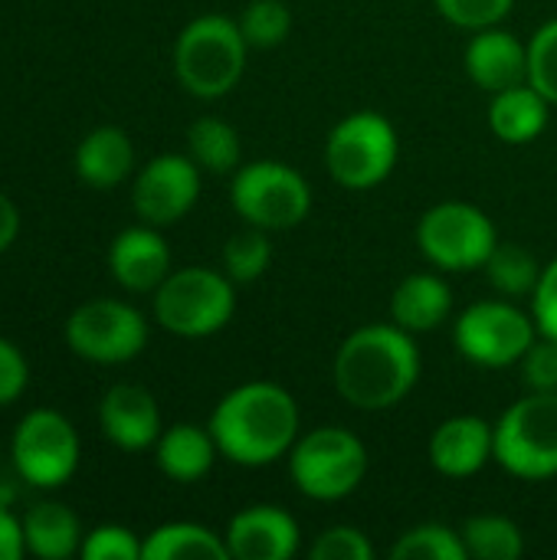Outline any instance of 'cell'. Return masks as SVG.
I'll return each mask as SVG.
<instances>
[{
  "label": "cell",
  "mask_w": 557,
  "mask_h": 560,
  "mask_svg": "<svg viewBox=\"0 0 557 560\" xmlns=\"http://www.w3.org/2000/svg\"><path fill=\"white\" fill-rule=\"evenodd\" d=\"M420 351L410 331L397 322H374L355 328L332 364L335 390L355 410L381 413L410 397L420 381Z\"/></svg>",
  "instance_id": "6da1fadb"
},
{
  "label": "cell",
  "mask_w": 557,
  "mask_h": 560,
  "mask_svg": "<svg viewBox=\"0 0 557 560\" xmlns=\"http://www.w3.org/2000/svg\"><path fill=\"white\" fill-rule=\"evenodd\" d=\"M207 427L217 440L220 456L243 469H259L286 459L302 436L295 397L272 381H246L223 394Z\"/></svg>",
  "instance_id": "7a4b0ae2"
},
{
  "label": "cell",
  "mask_w": 557,
  "mask_h": 560,
  "mask_svg": "<svg viewBox=\"0 0 557 560\" xmlns=\"http://www.w3.org/2000/svg\"><path fill=\"white\" fill-rule=\"evenodd\" d=\"M250 43L240 20L223 13H204L190 20L174 39V75L194 98L230 95L246 72Z\"/></svg>",
  "instance_id": "3957f363"
},
{
  "label": "cell",
  "mask_w": 557,
  "mask_h": 560,
  "mask_svg": "<svg viewBox=\"0 0 557 560\" xmlns=\"http://www.w3.org/2000/svg\"><path fill=\"white\" fill-rule=\"evenodd\" d=\"M151 295L154 322L177 338H210L223 331L236 312V282L210 266L171 269Z\"/></svg>",
  "instance_id": "277c9868"
},
{
  "label": "cell",
  "mask_w": 557,
  "mask_h": 560,
  "mask_svg": "<svg viewBox=\"0 0 557 560\" xmlns=\"http://www.w3.org/2000/svg\"><path fill=\"white\" fill-rule=\"evenodd\" d=\"M289 476L312 502H338L361 489L371 456L361 436L345 427H318L289 450Z\"/></svg>",
  "instance_id": "5b68a950"
},
{
  "label": "cell",
  "mask_w": 557,
  "mask_h": 560,
  "mask_svg": "<svg viewBox=\"0 0 557 560\" xmlns=\"http://www.w3.org/2000/svg\"><path fill=\"white\" fill-rule=\"evenodd\" d=\"M401 158V138L387 115L351 112L325 138V167L345 190H371L391 177Z\"/></svg>",
  "instance_id": "8992f818"
},
{
  "label": "cell",
  "mask_w": 557,
  "mask_h": 560,
  "mask_svg": "<svg viewBox=\"0 0 557 560\" xmlns=\"http://www.w3.org/2000/svg\"><path fill=\"white\" fill-rule=\"evenodd\" d=\"M230 203L246 226L279 233L299 226L309 217L312 187L286 161H253L233 171Z\"/></svg>",
  "instance_id": "52a82bcc"
},
{
  "label": "cell",
  "mask_w": 557,
  "mask_h": 560,
  "mask_svg": "<svg viewBox=\"0 0 557 560\" xmlns=\"http://www.w3.org/2000/svg\"><path fill=\"white\" fill-rule=\"evenodd\" d=\"M496 463L525 482L557 476V390L519 397L496 423Z\"/></svg>",
  "instance_id": "ba28073f"
},
{
  "label": "cell",
  "mask_w": 557,
  "mask_h": 560,
  "mask_svg": "<svg viewBox=\"0 0 557 560\" xmlns=\"http://www.w3.org/2000/svg\"><path fill=\"white\" fill-rule=\"evenodd\" d=\"M538 338V325L532 312L519 308L512 299H483L460 312L453 325V345L463 361L499 371L515 368L522 354Z\"/></svg>",
  "instance_id": "9c48e42d"
},
{
  "label": "cell",
  "mask_w": 557,
  "mask_h": 560,
  "mask_svg": "<svg viewBox=\"0 0 557 560\" xmlns=\"http://www.w3.org/2000/svg\"><path fill=\"white\" fill-rule=\"evenodd\" d=\"M496 243L499 233L489 213L466 200L437 203L417 223V249L440 272L483 269Z\"/></svg>",
  "instance_id": "30bf717a"
},
{
  "label": "cell",
  "mask_w": 557,
  "mask_h": 560,
  "mask_svg": "<svg viewBox=\"0 0 557 560\" xmlns=\"http://www.w3.org/2000/svg\"><path fill=\"white\" fill-rule=\"evenodd\" d=\"M66 345L76 358L92 364H128L148 345L144 315L118 299H92L66 322Z\"/></svg>",
  "instance_id": "8fae6325"
},
{
  "label": "cell",
  "mask_w": 557,
  "mask_h": 560,
  "mask_svg": "<svg viewBox=\"0 0 557 560\" xmlns=\"http://www.w3.org/2000/svg\"><path fill=\"white\" fill-rule=\"evenodd\" d=\"M79 433L59 410H30L13 440L10 459L16 476L33 489H59L79 469Z\"/></svg>",
  "instance_id": "7c38bea8"
},
{
  "label": "cell",
  "mask_w": 557,
  "mask_h": 560,
  "mask_svg": "<svg viewBox=\"0 0 557 560\" xmlns=\"http://www.w3.org/2000/svg\"><path fill=\"white\" fill-rule=\"evenodd\" d=\"M200 197V167L190 154H158L151 158L131 187V207L141 223L174 226L184 220Z\"/></svg>",
  "instance_id": "4fadbf2b"
},
{
  "label": "cell",
  "mask_w": 557,
  "mask_h": 560,
  "mask_svg": "<svg viewBox=\"0 0 557 560\" xmlns=\"http://www.w3.org/2000/svg\"><path fill=\"white\" fill-rule=\"evenodd\" d=\"M223 538L236 560H289L302 548L299 522L282 505H246L230 518Z\"/></svg>",
  "instance_id": "5bb4252c"
},
{
  "label": "cell",
  "mask_w": 557,
  "mask_h": 560,
  "mask_svg": "<svg viewBox=\"0 0 557 560\" xmlns=\"http://www.w3.org/2000/svg\"><path fill=\"white\" fill-rule=\"evenodd\" d=\"M496 463V427L483 417L460 413L443 420L430 436V466L446 479H469Z\"/></svg>",
  "instance_id": "9a60e30c"
},
{
  "label": "cell",
  "mask_w": 557,
  "mask_h": 560,
  "mask_svg": "<svg viewBox=\"0 0 557 560\" xmlns=\"http://www.w3.org/2000/svg\"><path fill=\"white\" fill-rule=\"evenodd\" d=\"M98 427L105 440L125 453H141L158 443L161 430V410L151 390L138 384H115L105 390L98 404Z\"/></svg>",
  "instance_id": "2e32d148"
},
{
  "label": "cell",
  "mask_w": 557,
  "mask_h": 560,
  "mask_svg": "<svg viewBox=\"0 0 557 560\" xmlns=\"http://www.w3.org/2000/svg\"><path fill=\"white\" fill-rule=\"evenodd\" d=\"M108 272L125 292H154L171 276V249L161 226L121 230L108 246Z\"/></svg>",
  "instance_id": "e0dca14e"
},
{
  "label": "cell",
  "mask_w": 557,
  "mask_h": 560,
  "mask_svg": "<svg viewBox=\"0 0 557 560\" xmlns=\"http://www.w3.org/2000/svg\"><path fill=\"white\" fill-rule=\"evenodd\" d=\"M466 75L483 92H502L519 82H529V43L502 26L476 30L463 52Z\"/></svg>",
  "instance_id": "ac0fdd59"
},
{
  "label": "cell",
  "mask_w": 557,
  "mask_h": 560,
  "mask_svg": "<svg viewBox=\"0 0 557 560\" xmlns=\"http://www.w3.org/2000/svg\"><path fill=\"white\" fill-rule=\"evenodd\" d=\"M453 312V289L440 272H414L391 295V322L410 335L437 331Z\"/></svg>",
  "instance_id": "d6986e66"
},
{
  "label": "cell",
  "mask_w": 557,
  "mask_h": 560,
  "mask_svg": "<svg viewBox=\"0 0 557 560\" xmlns=\"http://www.w3.org/2000/svg\"><path fill=\"white\" fill-rule=\"evenodd\" d=\"M131 171H135V144L115 125L92 128L76 148V174L85 187L112 190L121 180H128Z\"/></svg>",
  "instance_id": "ffe728a7"
},
{
  "label": "cell",
  "mask_w": 557,
  "mask_h": 560,
  "mask_svg": "<svg viewBox=\"0 0 557 560\" xmlns=\"http://www.w3.org/2000/svg\"><path fill=\"white\" fill-rule=\"evenodd\" d=\"M217 456L220 450H217L210 427H197V423H174L154 443L158 469L171 482H181V486L200 482L213 469Z\"/></svg>",
  "instance_id": "44dd1931"
},
{
  "label": "cell",
  "mask_w": 557,
  "mask_h": 560,
  "mask_svg": "<svg viewBox=\"0 0 557 560\" xmlns=\"http://www.w3.org/2000/svg\"><path fill=\"white\" fill-rule=\"evenodd\" d=\"M548 118H552V102L532 82H519L512 89L492 92L489 128L506 144L535 141L548 128Z\"/></svg>",
  "instance_id": "7402d4cb"
},
{
  "label": "cell",
  "mask_w": 557,
  "mask_h": 560,
  "mask_svg": "<svg viewBox=\"0 0 557 560\" xmlns=\"http://www.w3.org/2000/svg\"><path fill=\"white\" fill-rule=\"evenodd\" d=\"M23 545L26 555L39 560H66L82 548V525L76 512L62 502H39L23 518Z\"/></svg>",
  "instance_id": "603a6c76"
},
{
  "label": "cell",
  "mask_w": 557,
  "mask_h": 560,
  "mask_svg": "<svg viewBox=\"0 0 557 560\" xmlns=\"http://www.w3.org/2000/svg\"><path fill=\"white\" fill-rule=\"evenodd\" d=\"M141 560H230V548L207 525L167 522L141 541Z\"/></svg>",
  "instance_id": "cb8c5ba5"
},
{
  "label": "cell",
  "mask_w": 557,
  "mask_h": 560,
  "mask_svg": "<svg viewBox=\"0 0 557 560\" xmlns=\"http://www.w3.org/2000/svg\"><path fill=\"white\" fill-rule=\"evenodd\" d=\"M187 154L207 174H233L243 158L240 131L223 118L204 115L187 128Z\"/></svg>",
  "instance_id": "d4e9b609"
},
{
  "label": "cell",
  "mask_w": 557,
  "mask_h": 560,
  "mask_svg": "<svg viewBox=\"0 0 557 560\" xmlns=\"http://www.w3.org/2000/svg\"><path fill=\"white\" fill-rule=\"evenodd\" d=\"M460 535L466 555L476 560H519L525 555V535L506 515H473Z\"/></svg>",
  "instance_id": "484cf974"
},
{
  "label": "cell",
  "mask_w": 557,
  "mask_h": 560,
  "mask_svg": "<svg viewBox=\"0 0 557 560\" xmlns=\"http://www.w3.org/2000/svg\"><path fill=\"white\" fill-rule=\"evenodd\" d=\"M483 269H486L489 285L499 295H506V299H525V295H532L535 285H538V279H542L538 259L525 246L502 243V240L496 243V249L489 253V259H486Z\"/></svg>",
  "instance_id": "4316f807"
},
{
  "label": "cell",
  "mask_w": 557,
  "mask_h": 560,
  "mask_svg": "<svg viewBox=\"0 0 557 560\" xmlns=\"http://www.w3.org/2000/svg\"><path fill=\"white\" fill-rule=\"evenodd\" d=\"M394 560H469L463 535L450 525L440 522H427L417 525L410 532H404L394 548H391Z\"/></svg>",
  "instance_id": "83f0119b"
},
{
  "label": "cell",
  "mask_w": 557,
  "mask_h": 560,
  "mask_svg": "<svg viewBox=\"0 0 557 560\" xmlns=\"http://www.w3.org/2000/svg\"><path fill=\"white\" fill-rule=\"evenodd\" d=\"M269 262H272V243H269V233L259 226H246L233 233L223 246V272L236 285H250L263 279Z\"/></svg>",
  "instance_id": "f1b7e54d"
},
{
  "label": "cell",
  "mask_w": 557,
  "mask_h": 560,
  "mask_svg": "<svg viewBox=\"0 0 557 560\" xmlns=\"http://www.w3.org/2000/svg\"><path fill=\"white\" fill-rule=\"evenodd\" d=\"M240 30L250 49H272L292 33V10L286 0H250L240 13Z\"/></svg>",
  "instance_id": "f546056e"
},
{
  "label": "cell",
  "mask_w": 557,
  "mask_h": 560,
  "mask_svg": "<svg viewBox=\"0 0 557 560\" xmlns=\"http://www.w3.org/2000/svg\"><path fill=\"white\" fill-rule=\"evenodd\" d=\"M529 82L557 105V16L542 23L529 39Z\"/></svg>",
  "instance_id": "4dcf8cb0"
},
{
  "label": "cell",
  "mask_w": 557,
  "mask_h": 560,
  "mask_svg": "<svg viewBox=\"0 0 557 560\" xmlns=\"http://www.w3.org/2000/svg\"><path fill=\"white\" fill-rule=\"evenodd\" d=\"M433 3L446 23L469 30V33L486 30V26H499L515 7V0H433Z\"/></svg>",
  "instance_id": "1f68e13d"
},
{
  "label": "cell",
  "mask_w": 557,
  "mask_h": 560,
  "mask_svg": "<svg viewBox=\"0 0 557 560\" xmlns=\"http://www.w3.org/2000/svg\"><path fill=\"white\" fill-rule=\"evenodd\" d=\"M522 387L529 394H555L557 390V338L538 335L532 341V348L522 354V361L515 364Z\"/></svg>",
  "instance_id": "d6a6232c"
},
{
  "label": "cell",
  "mask_w": 557,
  "mask_h": 560,
  "mask_svg": "<svg viewBox=\"0 0 557 560\" xmlns=\"http://www.w3.org/2000/svg\"><path fill=\"white\" fill-rule=\"evenodd\" d=\"M82 560H141V541L125 525H98L82 538Z\"/></svg>",
  "instance_id": "836d02e7"
},
{
  "label": "cell",
  "mask_w": 557,
  "mask_h": 560,
  "mask_svg": "<svg viewBox=\"0 0 557 560\" xmlns=\"http://www.w3.org/2000/svg\"><path fill=\"white\" fill-rule=\"evenodd\" d=\"M312 560H374V545L361 528L351 525H335L325 528L315 545L309 548Z\"/></svg>",
  "instance_id": "e575fe53"
},
{
  "label": "cell",
  "mask_w": 557,
  "mask_h": 560,
  "mask_svg": "<svg viewBox=\"0 0 557 560\" xmlns=\"http://www.w3.org/2000/svg\"><path fill=\"white\" fill-rule=\"evenodd\" d=\"M26 384H30V364L23 351L13 341L0 338V407H10L13 400H20Z\"/></svg>",
  "instance_id": "d590c367"
},
{
  "label": "cell",
  "mask_w": 557,
  "mask_h": 560,
  "mask_svg": "<svg viewBox=\"0 0 557 560\" xmlns=\"http://www.w3.org/2000/svg\"><path fill=\"white\" fill-rule=\"evenodd\" d=\"M532 318L538 325V335L557 338V256L542 266V279L532 292Z\"/></svg>",
  "instance_id": "8d00e7d4"
},
{
  "label": "cell",
  "mask_w": 557,
  "mask_h": 560,
  "mask_svg": "<svg viewBox=\"0 0 557 560\" xmlns=\"http://www.w3.org/2000/svg\"><path fill=\"white\" fill-rule=\"evenodd\" d=\"M23 555V522L10 512V505H0V560H20Z\"/></svg>",
  "instance_id": "74e56055"
},
{
  "label": "cell",
  "mask_w": 557,
  "mask_h": 560,
  "mask_svg": "<svg viewBox=\"0 0 557 560\" xmlns=\"http://www.w3.org/2000/svg\"><path fill=\"white\" fill-rule=\"evenodd\" d=\"M16 233H20V210L7 194H0V253H7L16 243Z\"/></svg>",
  "instance_id": "f35d334b"
}]
</instances>
